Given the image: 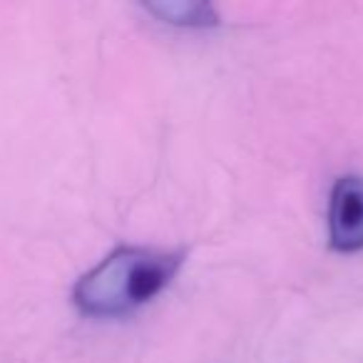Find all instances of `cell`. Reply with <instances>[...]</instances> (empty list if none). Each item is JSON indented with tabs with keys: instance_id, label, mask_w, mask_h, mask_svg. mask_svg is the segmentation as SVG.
Segmentation results:
<instances>
[{
	"instance_id": "cell-1",
	"label": "cell",
	"mask_w": 363,
	"mask_h": 363,
	"mask_svg": "<svg viewBox=\"0 0 363 363\" xmlns=\"http://www.w3.org/2000/svg\"><path fill=\"white\" fill-rule=\"evenodd\" d=\"M182 262V252L117 247L75 284L72 298L85 316H127L164 291L179 272Z\"/></svg>"
},
{
	"instance_id": "cell-2",
	"label": "cell",
	"mask_w": 363,
	"mask_h": 363,
	"mask_svg": "<svg viewBox=\"0 0 363 363\" xmlns=\"http://www.w3.org/2000/svg\"><path fill=\"white\" fill-rule=\"evenodd\" d=\"M328 244L341 254L363 249V177H338L328 199Z\"/></svg>"
},
{
	"instance_id": "cell-3",
	"label": "cell",
	"mask_w": 363,
	"mask_h": 363,
	"mask_svg": "<svg viewBox=\"0 0 363 363\" xmlns=\"http://www.w3.org/2000/svg\"><path fill=\"white\" fill-rule=\"evenodd\" d=\"M147 11L155 13L160 21L187 28H207L217 23L212 6L207 3H150Z\"/></svg>"
}]
</instances>
